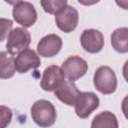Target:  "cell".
<instances>
[{
    "mask_svg": "<svg viewBox=\"0 0 128 128\" xmlns=\"http://www.w3.org/2000/svg\"><path fill=\"white\" fill-rule=\"evenodd\" d=\"M32 120L40 127H49L55 123L57 113L54 105L48 100L36 101L30 110Z\"/></svg>",
    "mask_w": 128,
    "mask_h": 128,
    "instance_id": "cell-1",
    "label": "cell"
},
{
    "mask_svg": "<svg viewBox=\"0 0 128 128\" xmlns=\"http://www.w3.org/2000/svg\"><path fill=\"white\" fill-rule=\"evenodd\" d=\"M93 83L97 91L108 95L115 92L117 88V77L109 66H100L94 73Z\"/></svg>",
    "mask_w": 128,
    "mask_h": 128,
    "instance_id": "cell-2",
    "label": "cell"
},
{
    "mask_svg": "<svg viewBox=\"0 0 128 128\" xmlns=\"http://www.w3.org/2000/svg\"><path fill=\"white\" fill-rule=\"evenodd\" d=\"M31 43L30 33L22 27L14 28L7 36L6 50L11 55H18L28 48Z\"/></svg>",
    "mask_w": 128,
    "mask_h": 128,
    "instance_id": "cell-3",
    "label": "cell"
},
{
    "mask_svg": "<svg viewBox=\"0 0 128 128\" xmlns=\"http://www.w3.org/2000/svg\"><path fill=\"white\" fill-rule=\"evenodd\" d=\"M13 19L16 23L24 28H29L37 21V12L35 7L27 1H22L16 4L12 10Z\"/></svg>",
    "mask_w": 128,
    "mask_h": 128,
    "instance_id": "cell-4",
    "label": "cell"
},
{
    "mask_svg": "<svg viewBox=\"0 0 128 128\" xmlns=\"http://www.w3.org/2000/svg\"><path fill=\"white\" fill-rule=\"evenodd\" d=\"M65 74L57 65H51L45 68L40 81V86L44 91H55L65 82Z\"/></svg>",
    "mask_w": 128,
    "mask_h": 128,
    "instance_id": "cell-5",
    "label": "cell"
},
{
    "mask_svg": "<svg viewBox=\"0 0 128 128\" xmlns=\"http://www.w3.org/2000/svg\"><path fill=\"white\" fill-rule=\"evenodd\" d=\"M98 96L93 92H80L75 102V113L79 118H87L99 107Z\"/></svg>",
    "mask_w": 128,
    "mask_h": 128,
    "instance_id": "cell-6",
    "label": "cell"
},
{
    "mask_svg": "<svg viewBox=\"0 0 128 128\" xmlns=\"http://www.w3.org/2000/svg\"><path fill=\"white\" fill-rule=\"evenodd\" d=\"M61 68L67 79L75 81L86 74L88 70V64L80 56L73 55L68 57L62 63Z\"/></svg>",
    "mask_w": 128,
    "mask_h": 128,
    "instance_id": "cell-7",
    "label": "cell"
},
{
    "mask_svg": "<svg viewBox=\"0 0 128 128\" xmlns=\"http://www.w3.org/2000/svg\"><path fill=\"white\" fill-rule=\"evenodd\" d=\"M78 22H79L78 11L74 7L69 5H67L63 10H61L55 16V23L57 27L65 33H70L74 31L78 25Z\"/></svg>",
    "mask_w": 128,
    "mask_h": 128,
    "instance_id": "cell-8",
    "label": "cell"
},
{
    "mask_svg": "<svg viewBox=\"0 0 128 128\" xmlns=\"http://www.w3.org/2000/svg\"><path fill=\"white\" fill-rule=\"evenodd\" d=\"M82 48L88 53H98L104 47V36L97 29H85L80 36Z\"/></svg>",
    "mask_w": 128,
    "mask_h": 128,
    "instance_id": "cell-9",
    "label": "cell"
},
{
    "mask_svg": "<svg viewBox=\"0 0 128 128\" xmlns=\"http://www.w3.org/2000/svg\"><path fill=\"white\" fill-rule=\"evenodd\" d=\"M15 69L18 73H26L30 69H36L41 65V60L38 54L32 49H25L17 55L14 60Z\"/></svg>",
    "mask_w": 128,
    "mask_h": 128,
    "instance_id": "cell-10",
    "label": "cell"
},
{
    "mask_svg": "<svg viewBox=\"0 0 128 128\" xmlns=\"http://www.w3.org/2000/svg\"><path fill=\"white\" fill-rule=\"evenodd\" d=\"M62 48V39L56 34H48L41 38L37 45V52L43 57L56 56Z\"/></svg>",
    "mask_w": 128,
    "mask_h": 128,
    "instance_id": "cell-11",
    "label": "cell"
},
{
    "mask_svg": "<svg viewBox=\"0 0 128 128\" xmlns=\"http://www.w3.org/2000/svg\"><path fill=\"white\" fill-rule=\"evenodd\" d=\"M54 94H55L56 98L59 99L62 103L66 104L68 106H73V105H75L76 99H77L78 95L80 94V91L78 90L74 81L68 79L59 88H57L54 91Z\"/></svg>",
    "mask_w": 128,
    "mask_h": 128,
    "instance_id": "cell-12",
    "label": "cell"
},
{
    "mask_svg": "<svg viewBox=\"0 0 128 128\" xmlns=\"http://www.w3.org/2000/svg\"><path fill=\"white\" fill-rule=\"evenodd\" d=\"M112 48L118 53L128 52V28L120 27L115 29L111 34Z\"/></svg>",
    "mask_w": 128,
    "mask_h": 128,
    "instance_id": "cell-13",
    "label": "cell"
},
{
    "mask_svg": "<svg viewBox=\"0 0 128 128\" xmlns=\"http://www.w3.org/2000/svg\"><path fill=\"white\" fill-rule=\"evenodd\" d=\"M92 128L98 127H109V128H117L118 121L116 116L110 111H102L101 113L97 114L91 123Z\"/></svg>",
    "mask_w": 128,
    "mask_h": 128,
    "instance_id": "cell-14",
    "label": "cell"
},
{
    "mask_svg": "<svg viewBox=\"0 0 128 128\" xmlns=\"http://www.w3.org/2000/svg\"><path fill=\"white\" fill-rule=\"evenodd\" d=\"M0 58H1V73L0 77L1 79H8L13 77L15 74V64H14V58L13 55H8L7 52L2 51L0 53Z\"/></svg>",
    "mask_w": 128,
    "mask_h": 128,
    "instance_id": "cell-15",
    "label": "cell"
},
{
    "mask_svg": "<svg viewBox=\"0 0 128 128\" xmlns=\"http://www.w3.org/2000/svg\"><path fill=\"white\" fill-rule=\"evenodd\" d=\"M43 10L48 14H57L67 6V0H40Z\"/></svg>",
    "mask_w": 128,
    "mask_h": 128,
    "instance_id": "cell-16",
    "label": "cell"
},
{
    "mask_svg": "<svg viewBox=\"0 0 128 128\" xmlns=\"http://www.w3.org/2000/svg\"><path fill=\"white\" fill-rule=\"evenodd\" d=\"M12 113L11 110L5 106H1V127H5L11 122Z\"/></svg>",
    "mask_w": 128,
    "mask_h": 128,
    "instance_id": "cell-17",
    "label": "cell"
},
{
    "mask_svg": "<svg viewBox=\"0 0 128 128\" xmlns=\"http://www.w3.org/2000/svg\"><path fill=\"white\" fill-rule=\"evenodd\" d=\"M1 21H2V32H3L2 37H1V41H3L5 36H6V34H7V32L10 33V29L12 28L13 22L11 20H9V19H4V18H2Z\"/></svg>",
    "mask_w": 128,
    "mask_h": 128,
    "instance_id": "cell-18",
    "label": "cell"
},
{
    "mask_svg": "<svg viewBox=\"0 0 128 128\" xmlns=\"http://www.w3.org/2000/svg\"><path fill=\"white\" fill-rule=\"evenodd\" d=\"M121 110L125 116V118L128 120V95H126L124 97V99L122 100L121 103Z\"/></svg>",
    "mask_w": 128,
    "mask_h": 128,
    "instance_id": "cell-19",
    "label": "cell"
},
{
    "mask_svg": "<svg viewBox=\"0 0 128 128\" xmlns=\"http://www.w3.org/2000/svg\"><path fill=\"white\" fill-rule=\"evenodd\" d=\"M100 0H78V2L81 4V5H84V6H91V5H94L96 3H98Z\"/></svg>",
    "mask_w": 128,
    "mask_h": 128,
    "instance_id": "cell-20",
    "label": "cell"
},
{
    "mask_svg": "<svg viewBox=\"0 0 128 128\" xmlns=\"http://www.w3.org/2000/svg\"><path fill=\"white\" fill-rule=\"evenodd\" d=\"M115 2L120 8L128 10V0H115Z\"/></svg>",
    "mask_w": 128,
    "mask_h": 128,
    "instance_id": "cell-21",
    "label": "cell"
},
{
    "mask_svg": "<svg viewBox=\"0 0 128 128\" xmlns=\"http://www.w3.org/2000/svg\"><path fill=\"white\" fill-rule=\"evenodd\" d=\"M122 73H123V77L126 80V82L128 83V60L124 63L123 65V69H122Z\"/></svg>",
    "mask_w": 128,
    "mask_h": 128,
    "instance_id": "cell-22",
    "label": "cell"
},
{
    "mask_svg": "<svg viewBox=\"0 0 128 128\" xmlns=\"http://www.w3.org/2000/svg\"><path fill=\"white\" fill-rule=\"evenodd\" d=\"M4 1H5L6 3H8L9 5H13V6H15L16 4L22 2V0H4Z\"/></svg>",
    "mask_w": 128,
    "mask_h": 128,
    "instance_id": "cell-23",
    "label": "cell"
}]
</instances>
